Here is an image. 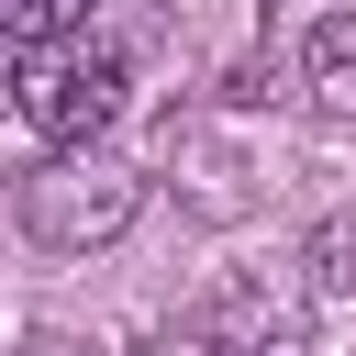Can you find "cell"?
<instances>
[{"label":"cell","instance_id":"obj_4","mask_svg":"<svg viewBox=\"0 0 356 356\" xmlns=\"http://www.w3.org/2000/svg\"><path fill=\"white\" fill-rule=\"evenodd\" d=\"M300 267H312V289H323V300H345V289H356V211H334V222H312V245H300Z\"/></svg>","mask_w":356,"mask_h":356},{"label":"cell","instance_id":"obj_1","mask_svg":"<svg viewBox=\"0 0 356 356\" xmlns=\"http://www.w3.org/2000/svg\"><path fill=\"white\" fill-rule=\"evenodd\" d=\"M134 211H145V167H122L100 145H56L22 178V234L44 256H100V245L134 234Z\"/></svg>","mask_w":356,"mask_h":356},{"label":"cell","instance_id":"obj_3","mask_svg":"<svg viewBox=\"0 0 356 356\" xmlns=\"http://www.w3.org/2000/svg\"><path fill=\"white\" fill-rule=\"evenodd\" d=\"M300 89H312V111L356 122V11H323V22H312V44H300Z\"/></svg>","mask_w":356,"mask_h":356},{"label":"cell","instance_id":"obj_2","mask_svg":"<svg viewBox=\"0 0 356 356\" xmlns=\"http://www.w3.org/2000/svg\"><path fill=\"white\" fill-rule=\"evenodd\" d=\"M11 111H22V134H44V145H100V122L122 111V44H111V33L22 44Z\"/></svg>","mask_w":356,"mask_h":356},{"label":"cell","instance_id":"obj_5","mask_svg":"<svg viewBox=\"0 0 356 356\" xmlns=\"http://www.w3.org/2000/svg\"><path fill=\"white\" fill-rule=\"evenodd\" d=\"M11 44H67V0H0Z\"/></svg>","mask_w":356,"mask_h":356},{"label":"cell","instance_id":"obj_6","mask_svg":"<svg viewBox=\"0 0 356 356\" xmlns=\"http://www.w3.org/2000/svg\"><path fill=\"white\" fill-rule=\"evenodd\" d=\"M245 356H312V334H300V323H278V334H267V345H245Z\"/></svg>","mask_w":356,"mask_h":356}]
</instances>
